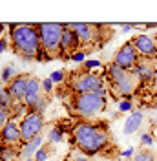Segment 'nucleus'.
Masks as SVG:
<instances>
[{
  "label": "nucleus",
  "mask_w": 157,
  "mask_h": 161,
  "mask_svg": "<svg viewBox=\"0 0 157 161\" xmlns=\"http://www.w3.org/2000/svg\"><path fill=\"white\" fill-rule=\"evenodd\" d=\"M135 50H137L139 57H144V59H154L157 60V46L152 37H146V35H139L132 40Z\"/></svg>",
  "instance_id": "obj_13"
},
{
  "label": "nucleus",
  "mask_w": 157,
  "mask_h": 161,
  "mask_svg": "<svg viewBox=\"0 0 157 161\" xmlns=\"http://www.w3.org/2000/svg\"><path fill=\"white\" fill-rule=\"evenodd\" d=\"M37 26H39L40 46H42L39 60L60 59V40H62L64 24H59V22H42V24H37Z\"/></svg>",
  "instance_id": "obj_5"
},
{
  "label": "nucleus",
  "mask_w": 157,
  "mask_h": 161,
  "mask_svg": "<svg viewBox=\"0 0 157 161\" xmlns=\"http://www.w3.org/2000/svg\"><path fill=\"white\" fill-rule=\"evenodd\" d=\"M31 73H19L15 79L6 84V88L9 92L11 99L15 104H20L24 103V97H26V88H28V80H30Z\"/></svg>",
  "instance_id": "obj_11"
},
{
  "label": "nucleus",
  "mask_w": 157,
  "mask_h": 161,
  "mask_svg": "<svg viewBox=\"0 0 157 161\" xmlns=\"http://www.w3.org/2000/svg\"><path fill=\"white\" fill-rule=\"evenodd\" d=\"M155 71H157V60L141 57L137 66H135V70H133V73L137 75L139 82H150V80L154 79Z\"/></svg>",
  "instance_id": "obj_15"
},
{
  "label": "nucleus",
  "mask_w": 157,
  "mask_h": 161,
  "mask_svg": "<svg viewBox=\"0 0 157 161\" xmlns=\"http://www.w3.org/2000/svg\"><path fill=\"white\" fill-rule=\"evenodd\" d=\"M53 154H55L53 143H44V145L39 148V152L35 154V161H48Z\"/></svg>",
  "instance_id": "obj_19"
},
{
  "label": "nucleus",
  "mask_w": 157,
  "mask_h": 161,
  "mask_svg": "<svg viewBox=\"0 0 157 161\" xmlns=\"http://www.w3.org/2000/svg\"><path fill=\"white\" fill-rule=\"evenodd\" d=\"M139 59H141V57H139L137 50H135L133 42L130 40V42H124V44L113 53V60H111V62L117 64L119 68H122V70L133 71L135 70V66H137Z\"/></svg>",
  "instance_id": "obj_9"
},
{
  "label": "nucleus",
  "mask_w": 157,
  "mask_h": 161,
  "mask_svg": "<svg viewBox=\"0 0 157 161\" xmlns=\"http://www.w3.org/2000/svg\"><path fill=\"white\" fill-rule=\"evenodd\" d=\"M150 88H152V92L157 95V71H155V75H154V79L150 80Z\"/></svg>",
  "instance_id": "obj_27"
},
{
  "label": "nucleus",
  "mask_w": 157,
  "mask_h": 161,
  "mask_svg": "<svg viewBox=\"0 0 157 161\" xmlns=\"http://www.w3.org/2000/svg\"><path fill=\"white\" fill-rule=\"evenodd\" d=\"M24 161H35V158H31V159H24Z\"/></svg>",
  "instance_id": "obj_32"
},
{
  "label": "nucleus",
  "mask_w": 157,
  "mask_h": 161,
  "mask_svg": "<svg viewBox=\"0 0 157 161\" xmlns=\"http://www.w3.org/2000/svg\"><path fill=\"white\" fill-rule=\"evenodd\" d=\"M143 121H144V114L141 110H135L132 112L130 115L126 117V123H124V136H132V134H135V132L141 128V125H143Z\"/></svg>",
  "instance_id": "obj_17"
},
{
  "label": "nucleus",
  "mask_w": 157,
  "mask_h": 161,
  "mask_svg": "<svg viewBox=\"0 0 157 161\" xmlns=\"http://www.w3.org/2000/svg\"><path fill=\"white\" fill-rule=\"evenodd\" d=\"M8 42H9L8 39H0V53H2V51L8 48Z\"/></svg>",
  "instance_id": "obj_28"
},
{
  "label": "nucleus",
  "mask_w": 157,
  "mask_h": 161,
  "mask_svg": "<svg viewBox=\"0 0 157 161\" xmlns=\"http://www.w3.org/2000/svg\"><path fill=\"white\" fill-rule=\"evenodd\" d=\"M64 161H71V159H69V158H68V156H66V159H64Z\"/></svg>",
  "instance_id": "obj_33"
},
{
  "label": "nucleus",
  "mask_w": 157,
  "mask_h": 161,
  "mask_svg": "<svg viewBox=\"0 0 157 161\" xmlns=\"http://www.w3.org/2000/svg\"><path fill=\"white\" fill-rule=\"evenodd\" d=\"M132 110V103H121V112Z\"/></svg>",
  "instance_id": "obj_29"
},
{
  "label": "nucleus",
  "mask_w": 157,
  "mask_h": 161,
  "mask_svg": "<svg viewBox=\"0 0 157 161\" xmlns=\"http://www.w3.org/2000/svg\"><path fill=\"white\" fill-rule=\"evenodd\" d=\"M80 50V40H78L77 33L71 30L69 24H64V31H62V40H60V59L68 60L73 59Z\"/></svg>",
  "instance_id": "obj_10"
},
{
  "label": "nucleus",
  "mask_w": 157,
  "mask_h": 161,
  "mask_svg": "<svg viewBox=\"0 0 157 161\" xmlns=\"http://www.w3.org/2000/svg\"><path fill=\"white\" fill-rule=\"evenodd\" d=\"M66 106L73 117L78 119H93L97 114L104 112L106 108V97L99 92L93 93H71L66 99Z\"/></svg>",
  "instance_id": "obj_4"
},
{
  "label": "nucleus",
  "mask_w": 157,
  "mask_h": 161,
  "mask_svg": "<svg viewBox=\"0 0 157 161\" xmlns=\"http://www.w3.org/2000/svg\"><path fill=\"white\" fill-rule=\"evenodd\" d=\"M40 147H42V136H39V137H35V139L28 141V143H22L19 159L24 161V159H31V158H35V154L39 152Z\"/></svg>",
  "instance_id": "obj_16"
},
{
  "label": "nucleus",
  "mask_w": 157,
  "mask_h": 161,
  "mask_svg": "<svg viewBox=\"0 0 157 161\" xmlns=\"http://www.w3.org/2000/svg\"><path fill=\"white\" fill-rule=\"evenodd\" d=\"M19 73H17V70H15V66L13 64H8L6 68H4V71H2V75H0V79H2V82L4 84H8V82H11V80L15 79Z\"/></svg>",
  "instance_id": "obj_21"
},
{
  "label": "nucleus",
  "mask_w": 157,
  "mask_h": 161,
  "mask_svg": "<svg viewBox=\"0 0 157 161\" xmlns=\"http://www.w3.org/2000/svg\"><path fill=\"white\" fill-rule=\"evenodd\" d=\"M20 147H13L8 143H0V161H13L19 159Z\"/></svg>",
  "instance_id": "obj_18"
},
{
  "label": "nucleus",
  "mask_w": 157,
  "mask_h": 161,
  "mask_svg": "<svg viewBox=\"0 0 157 161\" xmlns=\"http://www.w3.org/2000/svg\"><path fill=\"white\" fill-rule=\"evenodd\" d=\"M44 128V114L39 112H28L26 117L20 121V136H22V143L35 139L42 136L40 132Z\"/></svg>",
  "instance_id": "obj_8"
},
{
  "label": "nucleus",
  "mask_w": 157,
  "mask_h": 161,
  "mask_svg": "<svg viewBox=\"0 0 157 161\" xmlns=\"http://www.w3.org/2000/svg\"><path fill=\"white\" fill-rule=\"evenodd\" d=\"M89 161H91V159H89Z\"/></svg>",
  "instance_id": "obj_34"
},
{
  "label": "nucleus",
  "mask_w": 157,
  "mask_h": 161,
  "mask_svg": "<svg viewBox=\"0 0 157 161\" xmlns=\"http://www.w3.org/2000/svg\"><path fill=\"white\" fill-rule=\"evenodd\" d=\"M133 161H155V154L144 147V148H139L133 154Z\"/></svg>",
  "instance_id": "obj_20"
},
{
  "label": "nucleus",
  "mask_w": 157,
  "mask_h": 161,
  "mask_svg": "<svg viewBox=\"0 0 157 161\" xmlns=\"http://www.w3.org/2000/svg\"><path fill=\"white\" fill-rule=\"evenodd\" d=\"M62 86L68 88V95H71V93H93V92L106 88L102 77L86 70V68L71 70L69 73H66V79L62 82Z\"/></svg>",
  "instance_id": "obj_6"
},
{
  "label": "nucleus",
  "mask_w": 157,
  "mask_h": 161,
  "mask_svg": "<svg viewBox=\"0 0 157 161\" xmlns=\"http://www.w3.org/2000/svg\"><path fill=\"white\" fill-rule=\"evenodd\" d=\"M71 30L77 33L78 40H80V48L84 53H91L95 51L99 46L106 44V40L102 37V33L111 31V26H102V24H88V22H75V24H69Z\"/></svg>",
  "instance_id": "obj_7"
},
{
  "label": "nucleus",
  "mask_w": 157,
  "mask_h": 161,
  "mask_svg": "<svg viewBox=\"0 0 157 161\" xmlns=\"http://www.w3.org/2000/svg\"><path fill=\"white\" fill-rule=\"evenodd\" d=\"M73 145L80 150L84 156H106L110 148H115L113 137L110 134L108 123L104 121H93V119H80L73 125L71 130Z\"/></svg>",
  "instance_id": "obj_1"
},
{
  "label": "nucleus",
  "mask_w": 157,
  "mask_h": 161,
  "mask_svg": "<svg viewBox=\"0 0 157 161\" xmlns=\"http://www.w3.org/2000/svg\"><path fill=\"white\" fill-rule=\"evenodd\" d=\"M104 75H106V80H108V92L113 99L130 97L141 84L133 71L122 70L113 62H108L104 66Z\"/></svg>",
  "instance_id": "obj_3"
},
{
  "label": "nucleus",
  "mask_w": 157,
  "mask_h": 161,
  "mask_svg": "<svg viewBox=\"0 0 157 161\" xmlns=\"http://www.w3.org/2000/svg\"><path fill=\"white\" fill-rule=\"evenodd\" d=\"M48 139H49V143H53V145H55V143H60V141L64 139L62 128H60V126H53L48 134Z\"/></svg>",
  "instance_id": "obj_22"
},
{
  "label": "nucleus",
  "mask_w": 157,
  "mask_h": 161,
  "mask_svg": "<svg viewBox=\"0 0 157 161\" xmlns=\"http://www.w3.org/2000/svg\"><path fill=\"white\" fill-rule=\"evenodd\" d=\"M154 141H155V139L150 136V132H144V134H141V143H143L146 148H150V147L154 145Z\"/></svg>",
  "instance_id": "obj_24"
},
{
  "label": "nucleus",
  "mask_w": 157,
  "mask_h": 161,
  "mask_svg": "<svg viewBox=\"0 0 157 161\" xmlns=\"http://www.w3.org/2000/svg\"><path fill=\"white\" fill-rule=\"evenodd\" d=\"M132 28H133L132 24H126V26H122V31H130V30H132Z\"/></svg>",
  "instance_id": "obj_30"
},
{
  "label": "nucleus",
  "mask_w": 157,
  "mask_h": 161,
  "mask_svg": "<svg viewBox=\"0 0 157 161\" xmlns=\"http://www.w3.org/2000/svg\"><path fill=\"white\" fill-rule=\"evenodd\" d=\"M11 119H13L11 110H8V108H0V130H2V128H4Z\"/></svg>",
  "instance_id": "obj_23"
},
{
  "label": "nucleus",
  "mask_w": 157,
  "mask_h": 161,
  "mask_svg": "<svg viewBox=\"0 0 157 161\" xmlns=\"http://www.w3.org/2000/svg\"><path fill=\"white\" fill-rule=\"evenodd\" d=\"M152 39H154V42H155V46H157V33L154 35V37H152Z\"/></svg>",
  "instance_id": "obj_31"
},
{
  "label": "nucleus",
  "mask_w": 157,
  "mask_h": 161,
  "mask_svg": "<svg viewBox=\"0 0 157 161\" xmlns=\"http://www.w3.org/2000/svg\"><path fill=\"white\" fill-rule=\"evenodd\" d=\"M42 90H44V93L48 95L49 92L53 90V80H51V79H44V80H42Z\"/></svg>",
  "instance_id": "obj_25"
},
{
  "label": "nucleus",
  "mask_w": 157,
  "mask_h": 161,
  "mask_svg": "<svg viewBox=\"0 0 157 161\" xmlns=\"http://www.w3.org/2000/svg\"><path fill=\"white\" fill-rule=\"evenodd\" d=\"M0 143H8L13 147H22V136H20V123L11 119L2 130H0Z\"/></svg>",
  "instance_id": "obj_14"
},
{
  "label": "nucleus",
  "mask_w": 157,
  "mask_h": 161,
  "mask_svg": "<svg viewBox=\"0 0 157 161\" xmlns=\"http://www.w3.org/2000/svg\"><path fill=\"white\" fill-rule=\"evenodd\" d=\"M150 136L157 139V119H152V125H150Z\"/></svg>",
  "instance_id": "obj_26"
},
{
  "label": "nucleus",
  "mask_w": 157,
  "mask_h": 161,
  "mask_svg": "<svg viewBox=\"0 0 157 161\" xmlns=\"http://www.w3.org/2000/svg\"><path fill=\"white\" fill-rule=\"evenodd\" d=\"M44 95H46V93L42 90V80H40L39 77H35V75H31L30 80H28V88H26V97H24V104H26L28 112L33 110V108L37 106V103H39Z\"/></svg>",
  "instance_id": "obj_12"
},
{
  "label": "nucleus",
  "mask_w": 157,
  "mask_h": 161,
  "mask_svg": "<svg viewBox=\"0 0 157 161\" xmlns=\"http://www.w3.org/2000/svg\"><path fill=\"white\" fill-rule=\"evenodd\" d=\"M9 46L15 55L22 60H39L42 51L40 35L37 24H11L9 26Z\"/></svg>",
  "instance_id": "obj_2"
}]
</instances>
